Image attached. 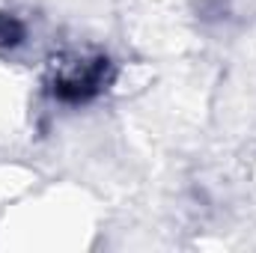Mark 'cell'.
<instances>
[{"mask_svg": "<svg viewBox=\"0 0 256 253\" xmlns=\"http://www.w3.org/2000/svg\"><path fill=\"white\" fill-rule=\"evenodd\" d=\"M98 232V208L74 185L33 188L9 202L0 244L12 250H86Z\"/></svg>", "mask_w": 256, "mask_h": 253, "instance_id": "6da1fadb", "label": "cell"}, {"mask_svg": "<svg viewBox=\"0 0 256 253\" xmlns=\"http://www.w3.org/2000/svg\"><path fill=\"white\" fill-rule=\"evenodd\" d=\"M36 84L27 68L0 60V146L15 143L33 126Z\"/></svg>", "mask_w": 256, "mask_h": 253, "instance_id": "7a4b0ae2", "label": "cell"}]
</instances>
